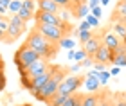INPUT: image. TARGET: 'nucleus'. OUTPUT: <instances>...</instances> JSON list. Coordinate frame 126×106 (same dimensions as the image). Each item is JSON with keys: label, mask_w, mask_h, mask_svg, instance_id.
I'll return each instance as SVG.
<instances>
[{"label": "nucleus", "mask_w": 126, "mask_h": 106, "mask_svg": "<svg viewBox=\"0 0 126 106\" xmlns=\"http://www.w3.org/2000/svg\"><path fill=\"white\" fill-rule=\"evenodd\" d=\"M25 45L29 47V49H32V51L36 52L42 59H52V58H56V54H58V49H60L58 43L49 41L47 38L42 36L36 29H32V31L29 32Z\"/></svg>", "instance_id": "nucleus-1"}, {"label": "nucleus", "mask_w": 126, "mask_h": 106, "mask_svg": "<svg viewBox=\"0 0 126 106\" xmlns=\"http://www.w3.org/2000/svg\"><path fill=\"white\" fill-rule=\"evenodd\" d=\"M50 72H52V74H50V79L45 83V86L36 93V95H34L38 101H45V103H47L50 97L56 95L60 83L67 77L65 74L68 72V68H63V66H60V65H50Z\"/></svg>", "instance_id": "nucleus-2"}, {"label": "nucleus", "mask_w": 126, "mask_h": 106, "mask_svg": "<svg viewBox=\"0 0 126 106\" xmlns=\"http://www.w3.org/2000/svg\"><path fill=\"white\" fill-rule=\"evenodd\" d=\"M38 59H40V56L34 52L32 49L27 47L25 43L15 52V65H16V68H18L20 72H24L27 66H31L34 61H38Z\"/></svg>", "instance_id": "nucleus-3"}, {"label": "nucleus", "mask_w": 126, "mask_h": 106, "mask_svg": "<svg viewBox=\"0 0 126 106\" xmlns=\"http://www.w3.org/2000/svg\"><path fill=\"white\" fill-rule=\"evenodd\" d=\"M83 81H85L83 76H67L65 79L60 83L58 92H56V93H60V95H65V97L74 95V93H78V88L83 85Z\"/></svg>", "instance_id": "nucleus-4"}, {"label": "nucleus", "mask_w": 126, "mask_h": 106, "mask_svg": "<svg viewBox=\"0 0 126 106\" xmlns=\"http://www.w3.org/2000/svg\"><path fill=\"white\" fill-rule=\"evenodd\" d=\"M36 31L42 36H45L49 41H52V43H60L63 38H65V31H63V27H58V25L36 24Z\"/></svg>", "instance_id": "nucleus-5"}, {"label": "nucleus", "mask_w": 126, "mask_h": 106, "mask_svg": "<svg viewBox=\"0 0 126 106\" xmlns=\"http://www.w3.org/2000/svg\"><path fill=\"white\" fill-rule=\"evenodd\" d=\"M24 32H25V22H22L18 14H13L9 18V29L5 32V41L13 43L15 40H18Z\"/></svg>", "instance_id": "nucleus-6"}, {"label": "nucleus", "mask_w": 126, "mask_h": 106, "mask_svg": "<svg viewBox=\"0 0 126 106\" xmlns=\"http://www.w3.org/2000/svg\"><path fill=\"white\" fill-rule=\"evenodd\" d=\"M50 68V63L47 59H42L40 58L38 61H34V63L31 66H27V68L24 72H20V74H25V76H29L31 79H34V77H38L40 74H43V72H47Z\"/></svg>", "instance_id": "nucleus-7"}, {"label": "nucleus", "mask_w": 126, "mask_h": 106, "mask_svg": "<svg viewBox=\"0 0 126 106\" xmlns=\"http://www.w3.org/2000/svg\"><path fill=\"white\" fill-rule=\"evenodd\" d=\"M101 45H103V38L97 36V34H92V38H90L87 43H83V49H85V52H87L88 58H94Z\"/></svg>", "instance_id": "nucleus-8"}, {"label": "nucleus", "mask_w": 126, "mask_h": 106, "mask_svg": "<svg viewBox=\"0 0 126 106\" xmlns=\"http://www.w3.org/2000/svg\"><path fill=\"white\" fill-rule=\"evenodd\" d=\"M101 38H103V45H106L113 54H117V52H119V49L123 47V45H121V40H119V38L113 34L112 31H110V32H105V34H103Z\"/></svg>", "instance_id": "nucleus-9"}, {"label": "nucleus", "mask_w": 126, "mask_h": 106, "mask_svg": "<svg viewBox=\"0 0 126 106\" xmlns=\"http://www.w3.org/2000/svg\"><path fill=\"white\" fill-rule=\"evenodd\" d=\"M113 58H115V54H113L106 45H101L99 51H97L95 56H94V63H105L106 65V63H112Z\"/></svg>", "instance_id": "nucleus-10"}, {"label": "nucleus", "mask_w": 126, "mask_h": 106, "mask_svg": "<svg viewBox=\"0 0 126 106\" xmlns=\"http://www.w3.org/2000/svg\"><path fill=\"white\" fill-rule=\"evenodd\" d=\"M50 74H52V72H50V68H49L47 72H43V74H40L38 77H34V79H32V86H31V90H29L32 95H36V93L45 86V83L50 79Z\"/></svg>", "instance_id": "nucleus-11"}, {"label": "nucleus", "mask_w": 126, "mask_h": 106, "mask_svg": "<svg viewBox=\"0 0 126 106\" xmlns=\"http://www.w3.org/2000/svg\"><path fill=\"white\" fill-rule=\"evenodd\" d=\"M36 5H38V11H45V13H54V14H58V11H60V7L52 2V0H38Z\"/></svg>", "instance_id": "nucleus-12"}, {"label": "nucleus", "mask_w": 126, "mask_h": 106, "mask_svg": "<svg viewBox=\"0 0 126 106\" xmlns=\"http://www.w3.org/2000/svg\"><path fill=\"white\" fill-rule=\"evenodd\" d=\"M83 85H85V88L88 90V93H95L97 90H99V79L97 77H94V76H90V74H87L85 76V81H83Z\"/></svg>", "instance_id": "nucleus-13"}, {"label": "nucleus", "mask_w": 126, "mask_h": 106, "mask_svg": "<svg viewBox=\"0 0 126 106\" xmlns=\"http://www.w3.org/2000/svg\"><path fill=\"white\" fill-rule=\"evenodd\" d=\"M99 99H101V92H95V93H85V95H83V103H81V106H97V104H99Z\"/></svg>", "instance_id": "nucleus-14"}, {"label": "nucleus", "mask_w": 126, "mask_h": 106, "mask_svg": "<svg viewBox=\"0 0 126 106\" xmlns=\"http://www.w3.org/2000/svg\"><path fill=\"white\" fill-rule=\"evenodd\" d=\"M123 18H126V4L124 2H119L113 9V14H112V20L113 22H121Z\"/></svg>", "instance_id": "nucleus-15"}, {"label": "nucleus", "mask_w": 126, "mask_h": 106, "mask_svg": "<svg viewBox=\"0 0 126 106\" xmlns=\"http://www.w3.org/2000/svg\"><path fill=\"white\" fill-rule=\"evenodd\" d=\"M88 4L85 2V0H81L79 4L74 5V14L78 16V18H85V16H88Z\"/></svg>", "instance_id": "nucleus-16"}, {"label": "nucleus", "mask_w": 126, "mask_h": 106, "mask_svg": "<svg viewBox=\"0 0 126 106\" xmlns=\"http://www.w3.org/2000/svg\"><path fill=\"white\" fill-rule=\"evenodd\" d=\"M112 32L115 34L119 40H124L126 38V25L123 24V22H113V27H112Z\"/></svg>", "instance_id": "nucleus-17"}, {"label": "nucleus", "mask_w": 126, "mask_h": 106, "mask_svg": "<svg viewBox=\"0 0 126 106\" xmlns=\"http://www.w3.org/2000/svg\"><path fill=\"white\" fill-rule=\"evenodd\" d=\"M112 106H126V93H113Z\"/></svg>", "instance_id": "nucleus-18"}, {"label": "nucleus", "mask_w": 126, "mask_h": 106, "mask_svg": "<svg viewBox=\"0 0 126 106\" xmlns=\"http://www.w3.org/2000/svg\"><path fill=\"white\" fill-rule=\"evenodd\" d=\"M65 101H67L65 95H60V93H56V95L50 97L47 103H49V106H63V103H65Z\"/></svg>", "instance_id": "nucleus-19"}, {"label": "nucleus", "mask_w": 126, "mask_h": 106, "mask_svg": "<svg viewBox=\"0 0 126 106\" xmlns=\"http://www.w3.org/2000/svg\"><path fill=\"white\" fill-rule=\"evenodd\" d=\"M18 16H20V20H22V22H25V24H27V22H29L31 18H34V13L27 11L25 7H22V9L18 11Z\"/></svg>", "instance_id": "nucleus-20"}, {"label": "nucleus", "mask_w": 126, "mask_h": 106, "mask_svg": "<svg viewBox=\"0 0 126 106\" xmlns=\"http://www.w3.org/2000/svg\"><path fill=\"white\" fill-rule=\"evenodd\" d=\"M22 9V2L20 0H11V4H9V13H13V14H18V11Z\"/></svg>", "instance_id": "nucleus-21"}, {"label": "nucleus", "mask_w": 126, "mask_h": 106, "mask_svg": "<svg viewBox=\"0 0 126 106\" xmlns=\"http://www.w3.org/2000/svg\"><path fill=\"white\" fill-rule=\"evenodd\" d=\"M52 2L58 5V7H63V9H68L74 2H81V0H52Z\"/></svg>", "instance_id": "nucleus-22"}, {"label": "nucleus", "mask_w": 126, "mask_h": 106, "mask_svg": "<svg viewBox=\"0 0 126 106\" xmlns=\"http://www.w3.org/2000/svg\"><path fill=\"white\" fill-rule=\"evenodd\" d=\"M58 45L63 47V49H68V51H74V45H76V43H74V40H70V38H63Z\"/></svg>", "instance_id": "nucleus-23"}, {"label": "nucleus", "mask_w": 126, "mask_h": 106, "mask_svg": "<svg viewBox=\"0 0 126 106\" xmlns=\"http://www.w3.org/2000/svg\"><path fill=\"white\" fill-rule=\"evenodd\" d=\"M20 83H22V86L27 88V90H31V86H32V79L29 76H25V74H20Z\"/></svg>", "instance_id": "nucleus-24"}, {"label": "nucleus", "mask_w": 126, "mask_h": 106, "mask_svg": "<svg viewBox=\"0 0 126 106\" xmlns=\"http://www.w3.org/2000/svg\"><path fill=\"white\" fill-rule=\"evenodd\" d=\"M90 38H92V31H79V36H78L79 43H87Z\"/></svg>", "instance_id": "nucleus-25"}, {"label": "nucleus", "mask_w": 126, "mask_h": 106, "mask_svg": "<svg viewBox=\"0 0 126 106\" xmlns=\"http://www.w3.org/2000/svg\"><path fill=\"white\" fill-rule=\"evenodd\" d=\"M87 58V52H85V49H79V51H74V61L76 63H81V61Z\"/></svg>", "instance_id": "nucleus-26"}, {"label": "nucleus", "mask_w": 126, "mask_h": 106, "mask_svg": "<svg viewBox=\"0 0 126 106\" xmlns=\"http://www.w3.org/2000/svg\"><path fill=\"white\" fill-rule=\"evenodd\" d=\"M110 72L108 70H103V72H99V85H106L108 81H110Z\"/></svg>", "instance_id": "nucleus-27"}, {"label": "nucleus", "mask_w": 126, "mask_h": 106, "mask_svg": "<svg viewBox=\"0 0 126 106\" xmlns=\"http://www.w3.org/2000/svg\"><path fill=\"white\" fill-rule=\"evenodd\" d=\"M22 7H25L27 11L34 13V9H36V4H34V0H22Z\"/></svg>", "instance_id": "nucleus-28"}, {"label": "nucleus", "mask_w": 126, "mask_h": 106, "mask_svg": "<svg viewBox=\"0 0 126 106\" xmlns=\"http://www.w3.org/2000/svg\"><path fill=\"white\" fill-rule=\"evenodd\" d=\"M110 104V97H108L106 92H101V99H99V104L97 106H108Z\"/></svg>", "instance_id": "nucleus-29"}, {"label": "nucleus", "mask_w": 126, "mask_h": 106, "mask_svg": "<svg viewBox=\"0 0 126 106\" xmlns=\"http://www.w3.org/2000/svg\"><path fill=\"white\" fill-rule=\"evenodd\" d=\"M7 29H9V18L7 16H2V20H0V31L7 32Z\"/></svg>", "instance_id": "nucleus-30"}, {"label": "nucleus", "mask_w": 126, "mask_h": 106, "mask_svg": "<svg viewBox=\"0 0 126 106\" xmlns=\"http://www.w3.org/2000/svg\"><path fill=\"white\" fill-rule=\"evenodd\" d=\"M79 65L85 66V68H90V66H94V58H88V56H87V58H85Z\"/></svg>", "instance_id": "nucleus-31"}, {"label": "nucleus", "mask_w": 126, "mask_h": 106, "mask_svg": "<svg viewBox=\"0 0 126 106\" xmlns=\"http://www.w3.org/2000/svg\"><path fill=\"white\" fill-rule=\"evenodd\" d=\"M87 22H88V25H90V27H97V25H99V20H97L95 16H92V14H88V16H87Z\"/></svg>", "instance_id": "nucleus-32"}, {"label": "nucleus", "mask_w": 126, "mask_h": 106, "mask_svg": "<svg viewBox=\"0 0 126 106\" xmlns=\"http://www.w3.org/2000/svg\"><path fill=\"white\" fill-rule=\"evenodd\" d=\"M83 95H85V93H76V101H74V104L72 106H81V103H83Z\"/></svg>", "instance_id": "nucleus-33"}, {"label": "nucleus", "mask_w": 126, "mask_h": 106, "mask_svg": "<svg viewBox=\"0 0 126 106\" xmlns=\"http://www.w3.org/2000/svg\"><path fill=\"white\" fill-rule=\"evenodd\" d=\"M92 29V27L88 25V22L85 20V22H81V24H79V27H78V31H90Z\"/></svg>", "instance_id": "nucleus-34"}, {"label": "nucleus", "mask_w": 126, "mask_h": 106, "mask_svg": "<svg viewBox=\"0 0 126 106\" xmlns=\"http://www.w3.org/2000/svg\"><path fill=\"white\" fill-rule=\"evenodd\" d=\"M4 88H5V74H4V70H0V92Z\"/></svg>", "instance_id": "nucleus-35"}, {"label": "nucleus", "mask_w": 126, "mask_h": 106, "mask_svg": "<svg viewBox=\"0 0 126 106\" xmlns=\"http://www.w3.org/2000/svg\"><path fill=\"white\" fill-rule=\"evenodd\" d=\"M74 101H76V93H74V95H68V97H67V101L63 103V106H72Z\"/></svg>", "instance_id": "nucleus-36"}, {"label": "nucleus", "mask_w": 126, "mask_h": 106, "mask_svg": "<svg viewBox=\"0 0 126 106\" xmlns=\"http://www.w3.org/2000/svg\"><path fill=\"white\" fill-rule=\"evenodd\" d=\"M94 70L103 72V70H106V65H105V63H94Z\"/></svg>", "instance_id": "nucleus-37"}, {"label": "nucleus", "mask_w": 126, "mask_h": 106, "mask_svg": "<svg viewBox=\"0 0 126 106\" xmlns=\"http://www.w3.org/2000/svg\"><path fill=\"white\" fill-rule=\"evenodd\" d=\"M90 11H92V16H95V18L99 20V16H101V7H99V5L94 7V9H90Z\"/></svg>", "instance_id": "nucleus-38"}, {"label": "nucleus", "mask_w": 126, "mask_h": 106, "mask_svg": "<svg viewBox=\"0 0 126 106\" xmlns=\"http://www.w3.org/2000/svg\"><path fill=\"white\" fill-rule=\"evenodd\" d=\"M79 70H81V65H79V63H76V65H72L70 68H68V72H79Z\"/></svg>", "instance_id": "nucleus-39"}, {"label": "nucleus", "mask_w": 126, "mask_h": 106, "mask_svg": "<svg viewBox=\"0 0 126 106\" xmlns=\"http://www.w3.org/2000/svg\"><path fill=\"white\" fill-rule=\"evenodd\" d=\"M9 4H11V0H0V5L4 9H9Z\"/></svg>", "instance_id": "nucleus-40"}, {"label": "nucleus", "mask_w": 126, "mask_h": 106, "mask_svg": "<svg viewBox=\"0 0 126 106\" xmlns=\"http://www.w3.org/2000/svg\"><path fill=\"white\" fill-rule=\"evenodd\" d=\"M119 72H121V68H119V66H113V68L110 70V76H117Z\"/></svg>", "instance_id": "nucleus-41"}, {"label": "nucleus", "mask_w": 126, "mask_h": 106, "mask_svg": "<svg viewBox=\"0 0 126 106\" xmlns=\"http://www.w3.org/2000/svg\"><path fill=\"white\" fill-rule=\"evenodd\" d=\"M5 13H7V9H4L2 5H0V14H2V16H5Z\"/></svg>", "instance_id": "nucleus-42"}, {"label": "nucleus", "mask_w": 126, "mask_h": 106, "mask_svg": "<svg viewBox=\"0 0 126 106\" xmlns=\"http://www.w3.org/2000/svg\"><path fill=\"white\" fill-rule=\"evenodd\" d=\"M99 4L101 5H108V4H110V0H99Z\"/></svg>", "instance_id": "nucleus-43"}, {"label": "nucleus", "mask_w": 126, "mask_h": 106, "mask_svg": "<svg viewBox=\"0 0 126 106\" xmlns=\"http://www.w3.org/2000/svg\"><path fill=\"white\" fill-rule=\"evenodd\" d=\"M68 59H74V51H68Z\"/></svg>", "instance_id": "nucleus-44"}, {"label": "nucleus", "mask_w": 126, "mask_h": 106, "mask_svg": "<svg viewBox=\"0 0 126 106\" xmlns=\"http://www.w3.org/2000/svg\"><path fill=\"white\" fill-rule=\"evenodd\" d=\"M0 70H4V59H2V56H0Z\"/></svg>", "instance_id": "nucleus-45"}, {"label": "nucleus", "mask_w": 126, "mask_h": 106, "mask_svg": "<svg viewBox=\"0 0 126 106\" xmlns=\"http://www.w3.org/2000/svg\"><path fill=\"white\" fill-rule=\"evenodd\" d=\"M0 40H5V32H2V31H0Z\"/></svg>", "instance_id": "nucleus-46"}, {"label": "nucleus", "mask_w": 126, "mask_h": 106, "mask_svg": "<svg viewBox=\"0 0 126 106\" xmlns=\"http://www.w3.org/2000/svg\"><path fill=\"white\" fill-rule=\"evenodd\" d=\"M123 45H124V47H126V38H124V40H123Z\"/></svg>", "instance_id": "nucleus-47"}, {"label": "nucleus", "mask_w": 126, "mask_h": 106, "mask_svg": "<svg viewBox=\"0 0 126 106\" xmlns=\"http://www.w3.org/2000/svg\"><path fill=\"white\" fill-rule=\"evenodd\" d=\"M121 22H123V24H124V25H126V18H123V20H121Z\"/></svg>", "instance_id": "nucleus-48"}, {"label": "nucleus", "mask_w": 126, "mask_h": 106, "mask_svg": "<svg viewBox=\"0 0 126 106\" xmlns=\"http://www.w3.org/2000/svg\"><path fill=\"white\" fill-rule=\"evenodd\" d=\"M108 106H112V97H110V104H108Z\"/></svg>", "instance_id": "nucleus-49"}, {"label": "nucleus", "mask_w": 126, "mask_h": 106, "mask_svg": "<svg viewBox=\"0 0 126 106\" xmlns=\"http://www.w3.org/2000/svg\"><path fill=\"white\" fill-rule=\"evenodd\" d=\"M22 106H32V104H22Z\"/></svg>", "instance_id": "nucleus-50"}, {"label": "nucleus", "mask_w": 126, "mask_h": 106, "mask_svg": "<svg viewBox=\"0 0 126 106\" xmlns=\"http://www.w3.org/2000/svg\"><path fill=\"white\" fill-rule=\"evenodd\" d=\"M121 2H124V4H126V0H121Z\"/></svg>", "instance_id": "nucleus-51"}, {"label": "nucleus", "mask_w": 126, "mask_h": 106, "mask_svg": "<svg viewBox=\"0 0 126 106\" xmlns=\"http://www.w3.org/2000/svg\"><path fill=\"white\" fill-rule=\"evenodd\" d=\"M0 20H2V14H0Z\"/></svg>", "instance_id": "nucleus-52"}, {"label": "nucleus", "mask_w": 126, "mask_h": 106, "mask_svg": "<svg viewBox=\"0 0 126 106\" xmlns=\"http://www.w3.org/2000/svg\"><path fill=\"white\" fill-rule=\"evenodd\" d=\"M20 2H22V0H20Z\"/></svg>", "instance_id": "nucleus-53"}]
</instances>
